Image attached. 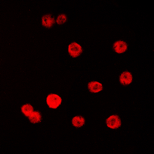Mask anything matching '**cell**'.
Here are the masks:
<instances>
[{
	"mask_svg": "<svg viewBox=\"0 0 154 154\" xmlns=\"http://www.w3.org/2000/svg\"><path fill=\"white\" fill-rule=\"evenodd\" d=\"M128 48V45L123 41H118L113 44V49L117 53H123Z\"/></svg>",
	"mask_w": 154,
	"mask_h": 154,
	"instance_id": "cell-4",
	"label": "cell"
},
{
	"mask_svg": "<svg viewBox=\"0 0 154 154\" xmlns=\"http://www.w3.org/2000/svg\"><path fill=\"white\" fill-rule=\"evenodd\" d=\"M29 118V120L32 123H39L41 121V119H42V115H41L40 112H38V111H34Z\"/></svg>",
	"mask_w": 154,
	"mask_h": 154,
	"instance_id": "cell-8",
	"label": "cell"
},
{
	"mask_svg": "<svg viewBox=\"0 0 154 154\" xmlns=\"http://www.w3.org/2000/svg\"><path fill=\"white\" fill-rule=\"evenodd\" d=\"M106 123V126L110 129H117L121 125L120 118L118 116L112 115L107 118Z\"/></svg>",
	"mask_w": 154,
	"mask_h": 154,
	"instance_id": "cell-2",
	"label": "cell"
},
{
	"mask_svg": "<svg viewBox=\"0 0 154 154\" xmlns=\"http://www.w3.org/2000/svg\"><path fill=\"white\" fill-rule=\"evenodd\" d=\"M119 81L123 85H130L133 81V76L129 72H124L119 76Z\"/></svg>",
	"mask_w": 154,
	"mask_h": 154,
	"instance_id": "cell-5",
	"label": "cell"
},
{
	"mask_svg": "<svg viewBox=\"0 0 154 154\" xmlns=\"http://www.w3.org/2000/svg\"><path fill=\"white\" fill-rule=\"evenodd\" d=\"M42 23L43 26L46 27V28H51L54 26L56 21H55L53 17H52L49 15H46L42 18Z\"/></svg>",
	"mask_w": 154,
	"mask_h": 154,
	"instance_id": "cell-7",
	"label": "cell"
},
{
	"mask_svg": "<svg viewBox=\"0 0 154 154\" xmlns=\"http://www.w3.org/2000/svg\"><path fill=\"white\" fill-rule=\"evenodd\" d=\"M46 103L51 109H57L62 103V99L60 96L52 93L46 98Z\"/></svg>",
	"mask_w": 154,
	"mask_h": 154,
	"instance_id": "cell-1",
	"label": "cell"
},
{
	"mask_svg": "<svg viewBox=\"0 0 154 154\" xmlns=\"http://www.w3.org/2000/svg\"><path fill=\"white\" fill-rule=\"evenodd\" d=\"M82 46L78 43L75 42H72V43L69 44V46L68 47V52L69 54L72 57H78L82 53Z\"/></svg>",
	"mask_w": 154,
	"mask_h": 154,
	"instance_id": "cell-3",
	"label": "cell"
},
{
	"mask_svg": "<svg viewBox=\"0 0 154 154\" xmlns=\"http://www.w3.org/2000/svg\"><path fill=\"white\" fill-rule=\"evenodd\" d=\"M88 89H89V91L93 93H100V91H102L103 89V86L100 82H96V81H93V82H89L88 84Z\"/></svg>",
	"mask_w": 154,
	"mask_h": 154,
	"instance_id": "cell-6",
	"label": "cell"
},
{
	"mask_svg": "<svg viewBox=\"0 0 154 154\" xmlns=\"http://www.w3.org/2000/svg\"><path fill=\"white\" fill-rule=\"evenodd\" d=\"M66 21H67L66 16L64 14H61L57 17L56 23L59 25H62V24H64L65 23H66Z\"/></svg>",
	"mask_w": 154,
	"mask_h": 154,
	"instance_id": "cell-11",
	"label": "cell"
},
{
	"mask_svg": "<svg viewBox=\"0 0 154 154\" xmlns=\"http://www.w3.org/2000/svg\"><path fill=\"white\" fill-rule=\"evenodd\" d=\"M72 122L75 127H81V126H84L85 124L84 118L82 117V116H79L73 117Z\"/></svg>",
	"mask_w": 154,
	"mask_h": 154,
	"instance_id": "cell-10",
	"label": "cell"
},
{
	"mask_svg": "<svg viewBox=\"0 0 154 154\" xmlns=\"http://www.w3.org/2000/svg\"><path fill=\"white\" fill-rule=\"evenodd\" d=\"M21 110H22V112H23V113L24 114L26 117H29L30 116H31V114L34 112L32 106L30 104H28V103L23 105V106H22Z\"/></svg>",
	"mask_w": 154,
	"mask_h": 154,
	"instance_id": "cell-9",
	"label": "cell"
}]
</instances>
